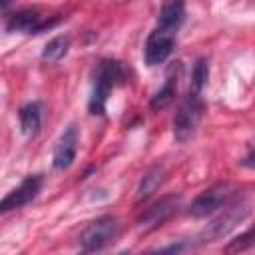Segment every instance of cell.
<instances>
[{"label": "cell", "mask_w": 255, "mask_h": 255, "mask_svg": "<svg viewBox=\"0 0 255 255\" xmlns=\"http://www.w3.org/2000/svg\"><path fill=\"white\" fill-rule=\"evenodd\" d=\"M201 116H203V102H201L199 94L189 92L173 116V137L181 143L187 141L189 137H193V133L201 122Z\"/></svg>", "instance_id": "2"}, {"label": "cell", "mask_w": 255, "mask_h": 255, "mask_svg": "<svg viewBox=\"0 0 255 255\" xmlns=\"http://www.w3.org/2000/svg\"><path fill=\"white\" fill-rule=\"evenodd\" d=\"M185 18V0H163L159 10L157 26L177 32Z\"/></svg>", "instance_id": "11"}, {"label": "cell", "mask_w": 255, "mask_h": 255, "mask_svg": "<svg viewBox=\"0 0 255 255\" xmlns=\"http://www.w3.org/2000/svg\"><path fill=\"white\" fill-rule=\"evenodd\" d=\"M251 245H255V225H253L251 229H247L245 233H241L237 239H233V241L225 247V251H245V249H249Z\"/></svg>", "instance_id": "17"}, {"label": "cell", "mask_w": 255, "mask_h": 255, "mask_svg": "<svg viewBox=\"0 0 255 255\" xmlns=\"http://www.w3.org/2000/svg\"><path fill=\"white\" fill-rule=\"evenodd\" d=\"M56 24V20H48L46 16H42L36 8H24L18 10L16 14H12L6 22V30L8 32H30V34H40L48 28H52Z\"/></svg>", "instance_id": "6"}, {"label": "cell", "mask_w": 255, "mask_h": 255, "mask_svg": "<svg viewBox=\"0 0 255 255\" xmlns=\"http://www.w3.org/2000/svg\"><path fill=\"white\" fill-rule=\"evenodd\" d=\"M177 205H179V197H175V195L161 197L159 201H155L153 205H149L139 215L137 229L139 231H151V229H155L157 225H161L163 221H167L177 211Z\"/></svg>", "instance_id": "7"}, {"label": "cell", "mask_w": 255, "mask_h": 255, "mask_svg": "<svg viewBox=\"0 0 255 255\" xmlns=\"http://www.w3.org/2000/svg\"><path fill=\"white\" fill-rule=\"evenodd\" d=\"M76 151H78V129L74 126H70L58 139L56 147H54V155H52V163L56 169H66L74 163L76 159Z\"/></svg>", "instance_id": "10"}, {"label": "cell", "mask_w": 255, "mask_h": 255, "mask_svg": "<svg viewBox=\"0 0 255 255\" xmlns=\"http://www.w3.org/2000/svg\"><path fill=\"white\" fill-rule=\"evenodd\" d=\"M126 80V72L122 68V64L118 60H102L96 68V76H94V90H92V98H90V112L92 114H104L106 110V102L112 94V90L120 84H124Z\"/></svg>", "instance_id": "1"}, {"label": "cell", "mask_w": 255, "mask_h": 255, "mask_svg": "<svg viewBox=\"0 0 255 255\" xmlns=\"http://www.w3.org/2000/svg\"><path fill=\"white\" fill-rule=\"evenodd\" d=\"M8 4H10V0H2V10H4V12L8 10Z\"/></svg>", "instance_id": "19"}, {"label": "cell", "mask_w": 255, "mask_h": 255, "mask_svg": "<svg viewBox=\"0 0 255 255\" xmlns=\"http://www.w3.org/2000/svg\"><path fill=\"white\" fill-rule=\"evenodd\" d=\"M175 34L177 32H171L167 28L157 26L147 36L145 50H143V56H145L147 66H157V64H161V62L167 60V56L171 54L173 44H175Z\"/></svg>", "instance_id": "5"}, {"label": "cell", "mask_w": 255, "mask_h": 255, "mask_svg": "<svg viewBox=\"0 0 255 255\" xmlns=\"http://www.w3.org/2000/svg\"><path fill=\"white\" fill-rule=\"evenodd\" d=\"M68 48H70V38H68V36H56V38H52V40L44 46V50H42V60L54 64V62H58V60H62V58L66 56Z\"/></svg>", "instance_id": "15"}, {"label": "cell", "mask_w": 255, "mask_h": 255, "mask_svg": "<svg viewBox=\"0 0 255 255\" xmlns=\"http://www.w3.org/2000/svg\"><path fill=\"white\" fill-rule=\"evenodd\" d=\"M245 215H247V205H231V207H227L223 215H219L213 223H209V227L205 229V239L203 241H215V239L227 235Z\"/></svg>", "instance_id": "9"}, {"label": "cell", "mask_w": 255, "mask_h": 255, "mask_svg": "<svg viewBox=\"0 0 255 255\" xmlns=\"http://www.w3.org/2000/svg\"><path fill=\"white\" fill-rule=\"evenodd\" d=\"M207 76H209V66H207V60L205 58H199L193 66V72H191V90L189 92H195L199 94L207 82Z\"/></svg>", "instance_id": "16"}, {"label": "cell", "mask_w": 255, "mask_h": 255, "mask_svg": "<svg viewBox=\"0 0 255 255\" xmlns=\"http://www.w3.org/2000/svg\"><path fill=\"white\" fill-rule=\"evenodd\" d=\"M165 171H163V167L161 165H153L145 175H143V179H141V183H139V187H137V201H141V199H147L157 187H159V183L163 181V175Z\"/></svg>", "instance_id": "14"}, {"label": "cell", "mask_w": 255, "mask_h": 255, "mask_svg": "<svg viewBox=\"0 0 255 255\" xmlns=\"http://www.w3.org/2000/svg\"><path fill=\"white\" fill-rule=\"evenodd\" d=\"M116 235H118V221L110 215H104L92 221L80 233L78 243L84 251H98V249H104L108 243H112Z\"/></svg>", "instance_id": "4"}, {"label": "cell", "mask_w": 255, "mask_h": 255, "mask_svg": "<svg viewBox=\"0 0 255 255\" xmlns=\"http://www.w3.org/2000/svg\"><path fill=\"white\" fill-rule=\"evenodd\" d=\"M181 70V64L179 62H175L171 68H169V72H167V76H165V84L157 90V94L151 98V102H149V108L153 110V112H157V110H163L165 106H169L171 102H173V98H175V88H177V72Z\"/></svg>", "instance_id": "12"}, {"label": "cell", "mask_w": 255, "mask_h": 255, "mask_svg": "<svg viewBox=\"0 0 255 255\" xmlns=\"http://www.w3.org/2000/svg\"><path fill=\"white\" fill-rule=\"evenodd\" d=\"M18 120H20V129L24 135H34L40 129L42 124V112H40V104L38 102H30L26 106L20 108L18 112Z\"/></svg>", "instance_id": "13"}, {"label": "cell", "mask_w": 255, "mask_h": 255, "mask_svg": "<svg viewBox=\"0 0 255 255\" xmlns=\"http://www.w3.org/2000/svg\"><path fill=\"white\" fill-rule=\"evenodd\" d=\"M235 195V187L231 183H215L201 191L189 205V215L193 217H207L229 203V199Z\"/></svg>", "instance_id": "3"}, {"label": "cell", "mask_w": 255, "mask_h": 255, "mask_svg": "<svg viewBox=\"0 0 255 255\" xmlns=\"http://www.w3.org/2000/svg\"><path fill=\"white\" fill-rule=\"evenodd\" d=\"M42 189V175H28L18 187H14L0 203V211H10V209H18L24 207L26 203H30L38 191Z\"/></svg>", "instance_id": "8"}, {"label": "cell", "mask_w": 255, "mask_h": 255, "mask_svg": "<svg viewBox=\"0 0 255 255\" xmlns=\"http://www.w3.org/2000/svg\"><path fill=\"white\" fill-rule=\"evenodd\" d=\"M245 167H251V169H255V149H251L245 157H243V161H241Z\"/></svg>", "instance_id": "18"}]
</instances>
